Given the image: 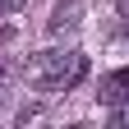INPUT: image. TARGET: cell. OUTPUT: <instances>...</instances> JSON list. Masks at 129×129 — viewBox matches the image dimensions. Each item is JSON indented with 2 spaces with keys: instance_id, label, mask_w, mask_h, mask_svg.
I'll use <instances>...</instances> for the list:
<instances>
[{
  "instance_id": "5",
  "label": "cell",
  "mask_w": 129,
  "mask_h": 129,
  "mask_svg": "<svg viewBox=\"0 0 129 129\" xmlns=\"http://www.w3.org/2000/svg\"><path fill=\"white\" fill-rule=\"evenodd\" d=\"M28 0H0V14H23Z\"/></svg>"
},
{
  "instance_id": "1",
  "label": "cell",
  "mask_w": 129,
  "mask_h": 129,
  "mask_svg": "<svg viewBox=\"0 0 129 129\" xmlns=\"http://www.w3.org/2000/svg\"><path fill=\"white\" fill-rule=\"evenodd\" d=\"M28 78L46 92H69L74 83L88 78V55L83 51H42L28 60Z\"/></svg>"
},
{
  "instance_id": "2",
  "label": "cell",
  "mask_w": 129,
  "mask_h": 129,
  "mask_svg": "<svg viewBox=\"0 0 129 129\" xmlns=\"http://www.w3.org/2000/svg\"><path fill=\"white\" fill-rule=\"evenodd\" d=\"M129 97V69H115V74H106L102 78V92H97V102L102 106H115Z\"/></svg>"
},
{
  "instance_id": "7",
  "label": "cell",
  "mask_w": 129,
  "mask_h": 129,
  "mask_svg": "<svg viewBox=\"0 0 129 129\" xmlns=\"http://www.w3.org/2000/svg\"><path fill=\"white\" fill-rule=\"evenodd\" d=\"M124 32H129V14H124Z\"/></svg>"
},
{
  "instance_id": "3",
  "label": "cell",
  "mask_w": 129,
  "mask_h": 129,
  "mask_svg": "<svg viewBox=\"0 0 129 129\" xmlns=\"http://www.w3.org/2000/svg\"><path fill=\"white\" fill-rule=\"evenodd\" d=\"M69 28H78V9L74 5H60L55 19H51V32H69Z\"/></svg>"
},
{
  "instance_id": "6",
  "label": "cell",
  "mask_w": 129,
  "mask_h": 129,
  "mask_svg": "<svg viewBox=\"0 0 129 129\" xmlns=\"http://www.w3.org/2000/svg\"><path fill=\"white\" fill-rule=\"evenodd\" d=\"M120 14H129V0H120Z\"/></svg>"
},
{
  "instance_id": "4",
  "label": "cell",
  "mask_w": 129,
  "mask_h": 129,
  "mask_svg": "<svg viewBox=\"0 0 129 129\" xmlns=\"http://www.w3.org/2000/svg\"><path fill=\"white\" fill-rule=\"evenodd\" d=\"M111 120H115L120 129L129 124V97H124V102H115V106H111Z\"/></svg>"
}]
</instances>
